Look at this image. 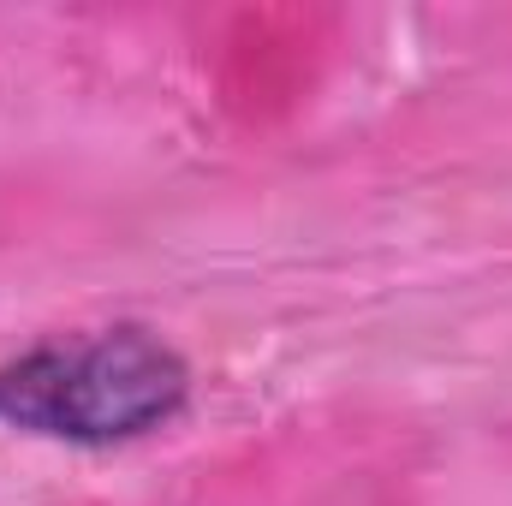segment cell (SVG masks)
<instances>
[{
  "instance_id": "cell-1",
  "label": "cell",
  "mask_w": 512,
  "mask_h": 506,
  "mask_svg": "<svg viewBox=\"0 0 512 506\" xmlns=\"http://www.w3.org/2000/svg\"><path fill=\"white\" fill-rule=\"evenodd\" d=\"M185 393H191V370L161 334L102 328L6 364L0 423L78 447H114L173 423Z\"/></svg>"
}]
</instances>
